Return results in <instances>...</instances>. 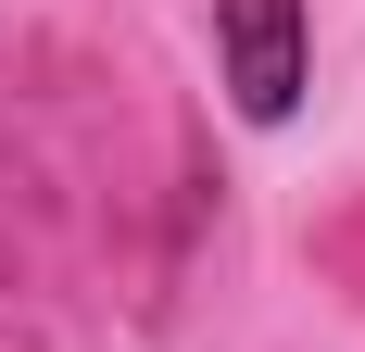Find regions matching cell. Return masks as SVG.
I'll use <instances>...</instances> for the list:
<instances>
[{"label":"cell","mask_w":365,"mask_h":352,"mask_svg":"<svg viewBox=\"0 0 365 352\" xmlns=\"http://www.w3.org/2000/svg\"><path fill=\"white\" fill-rule=\"evenodd\" d=\"M215 63H227V101L277 126L302 101V0H215Z\"/></svg>","instance_id":"1"}]
</instances>
